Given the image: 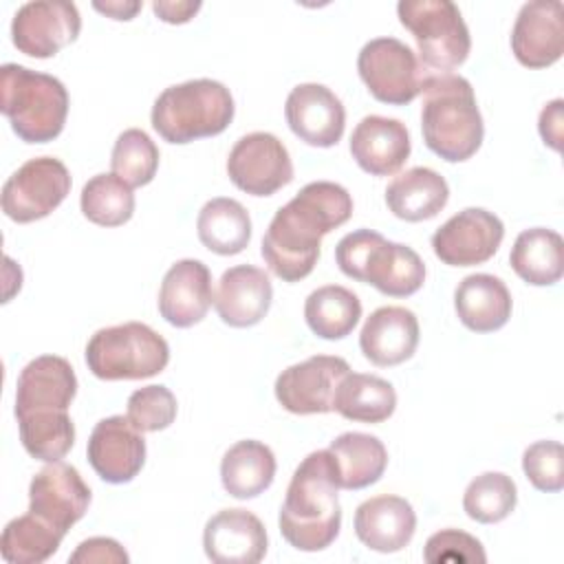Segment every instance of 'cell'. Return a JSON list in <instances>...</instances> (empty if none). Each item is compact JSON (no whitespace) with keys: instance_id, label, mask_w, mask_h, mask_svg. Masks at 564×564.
I'll return each mask as SVG.
<instances>
[{"instance_id":"836d02e7","label":"cell","mask_w":564,"mask_h":564,"mask_svg":"<svg viewBox=\"0 0 564 564\" xmlns=\"http://www.w3.org/2000/svg\"><path fill=\"white\" fill-rule=\"evenodd\" d=\"M64 535L29 511L4 527L0 551L9 564H40L57 553Z\"/></svg>"},{"instance_id":"1f68e13d","label":"cell","mask_w":564,"mask_h":564,"mask_svg":"<svg viewBox=\"0 0 564 564\" xmlns=\"http://www.w3.org/2000/svg\"><path fill=\"white\" fill-rule=\"evenodd\" d=\"M196 231L198 240L209 251L218 256H236L251 240V218L242 203L218 196L200 207Z\"/></svg>"},{"instance_id":"7a4b0ae2","label":"cell","mask_w":564,"mask_h":564,"mask_svg":"<svg viewBox=\"0 0 564 564\" xmlns=\"http://www.w3.org/2000/svg\"><path fill=\"white\" fill-rule=\"evenodd\" d=\"M339 482L328 449L311 452L293 471L278 524L282 538L297 551L315 553L335 542L341 529Z\"/></svg>"},{"instance_id":"ac0fdd59","label":"cell","mask_w":564,"mask_h":564,"mask_svg":"<svg viewBox=\"0 0 564 564\" xmlns=\"http://www.w3.org/2000/svg\"><path fill=\"white\" fill-rule=\"evenodd\" d=\"M511 51L527 68H546L564 53V4L531 0L518 11L511 29Z\"/></svg>"},{"instance_id":"44dd1931","label":"cell","mask_w":564,"mask_h":564,"mask_svg":"<svg viewBox=\"0 0 564 564\" xmlns=\"http://www.w3.org/2000/svg\"><path fill=\"white\" fill-rule=\"evenodd\" d=\"M205 555L216 564H256L267 553V531L247 509H223L203 531Z\"/></svg>"},{"instance_id":"7bdbcfd3","label":"cell","mask_w":564,"mask_h":564,"mask_svg":"<svg viewBox=\"0 0 564 564\" xmlns=\"http://www.w3.org/2000/svg\"><path fill=\"white\" fill-rule=\"evenodd\" d=\"M562 108H564V101H562V99H553V101H549V104L542 108L540 119H538V130H540L542 141H544L549 148L557 150V152H560V148H562V121H564Z\"/></svg>"},{"instance_id":"484cf974","label":"cell","mask_w":564,"mask_h":564,"mask_svg":"<svg viewBox=\"0 0 564 564\" xmlns=\"http://www.w3.org/2000/svg\"><path fill=\"white\" fill-rule=\"evenodd\" d=\"M454 308L460 324L474 333H494L511 317V293L491 273H471L454 291Z\"/></svg>"},{"instance_id":"ffe728a7","label":"cell","mask_w":564,"mask_h":564,"mask_svg":"<svg viewBox=\"0 0 564 564\" xmlns=\"http://www.w3.org/2000/svg\"><path fill=\"white\" fill-rule=\"evenodd\" d=\"M212 302V273L205 262L185 258L174 262L163 275L159 289V313L167 324L189 328L207 315Z\"/></svg>"},{"instance_id":"3957f363","label":"cell","mask_w":564,"mask_h":564,"mask_svg":"<svg viewBox=\"0 0 564 564\" xmlns=\"http://www.w3.org/2000/svg\"><path fill=\"white\" fill-rule=\"evenodd\" d=\"M421 93L425 145L449 163L471 159L482 143L485 123L469 79L454 73L425 75Z\"/></svg>"},{"instance_id":"52a82bcc","label":"cell","mask_w":564,"mask_h":564,"mask_svg":"<svg viewBox=\"0 0 564 564\" xmlns=\"http://www.w3.org/2000/svg\"><path fill=\"white\" fill-rule=\"evenodd\" d=\"M167 341L143 322L99 328L86 344V366L104 381L148 379L165 370Z\"/></svg>"},{"instance_id":"ee69618b","label":"cell","mask_w":564,"mask_h":564,"mask_svg":"<svg viewBox=\"0 0 564 564\" xmlns=\"http://www.w3.org/2000/svg\"><path fill=\"white\" fill-rule=\"evenodd\" d=\"M200 2H192V0H156L152 2L154 13L159 15V20L167 22V24H185L189 22L198 11H200Z\"/></svg>"},{"instance_id":"7402d4cb","label":"cell","mask_w":564,"mask_h":564,"mask_svg":"<svg viewBox=\"0 0 564 564\" xmlns=\"http://www.w3.org/2000/svg\"><path fill=\"white\" fill-rule=\"evenodd\" d=\"M412 150L405 123L392 117L368 115L350 134L355 163L372 176H390L403 167Z\"/></svg>"},{"instance_id":"277c9868","label":"cell","mask_w":564,"mask_h":564,"mask_svg":"<svg viewBox=\"0 0 564 564\" xmlns=\"http://www.w3.org/2000/svg\"><path fill=\"white\" fill-rule=\"evenodd\" d=\"M0 93V110L22 141L48 143L64 130L68 90L57 77L20 64H4Z\"/></svg>"},{"instance_id":"6da1fadb","label":"cell","mask_w":564,"mask_h":564,"mask_svg":"<svg viewBox=\"0 0 564 564\" xmlns=\"http://www.w3.org/2000/svg\"><path fill=\"white\" fill-rule=\"evenodd\" d=\"M352 198L348 189L333 181L304 185L271 218L260 253L280 280L300 282L317 264L322 238L348 223Z\"/></svg>"},{"instance_id":"9a60e30c","label":"cell","mask_w":564,"mask_h":564,"mask_svg":"<svg viewBox=\"0 0 564 564\" xmlns=\"http://www.w3.org/2000/svg\"><path fill=\"white\" fill-rule=\"evenodd\" d=\"M505 238L502 220L482 207H467L445 220L432 236L434 256L449 267L482 264Z\"/></svg>"},{"instance_id":"cb8c5ba5","label":"cell","mask_w":564,"mask_h":564,"mask_svg":"<svg viewBox=\"0 0 564 564\" xmlns=\"http://www.w3.org/2000/svg\"><path fill=\"white\" fill-rule=\"evenodd\" d=\"M419 346V319L405 306H381L372 311L359 333V348L375 366H399Z\"/></svg>"},{"instance_id":"d6986e66","label":"cell","mask_w":564,"mask_h":564,"mask_svg":"<svg viewBox=\"0 0 564 564\" xmlns=\"http://www.w3.org/2000/svg\"><path fill=\"white\" fill-rule=\"evenodd\" d=\"M284 117L291 132L308 145L330 148L346 128L341 99L324 84H297L284 104Z\"/></svg>"},{"instance_id":"8fae6325","label":"cell","mask_w":564,"mask_h":564,"mask_svg":"<svg viewBox=\"0 0 564 564\" xmlns=\"http://www.w3.org/2000/svg\"><path fill=\"white\" fill-rule=\"evenodd\" d=\"M82 15L68 0H33L18 7L11 20L13 46L37 59L57 55L77 40Z\"/></svg>"},{"instance_id":"9c48e42d","label":"cell","mask_w":564,"mask_h":564,"mask_svg":"<svg viewBox=\"0 0 564 564\" xmlns=\"http://www.w3.org/2000/svg\"><path fill=\"white\" fill-rule=\"evenodd\" d=\"M357 70L368 93L390 106H405L423 88V68L414 51L397 37L366 42L357 57Z\"/></svg>"},{"instance_id":"60d3db41","label":"cell","mask_w":564,"mask_h":564,"mask_svg":"<svg viewBox=\"0 0 564 564\" xmlns=\"http://www.w3.org/2000/svg\"><path fill=\"white\" fill-rule=\"evenodd\" d=\"M423 557L427 564H485L487 553L474 535L460 529H443L427 538Z\"/></svg>"},{"instance_id":"7c38bea8","label":"cell","mask_w":564,"mask_h":564,"mask_svg":"<svg viewBox=\"0 0 564 564\" xmlns=\"http://www.w3.org/2000/svg\"><path fill=\"white\" fill-rule=\"evenodd\" d=\"M227 174L238 189L251 196H271L293 181V163L275 134L249 132L231 148Z\"/></svg>"},{"instance_id":"2e32d148","label":"cell","mask_w":564,"mask_h":564,"mask_svg":"<svg viewBox=\"0 0 564 564\" xmlns=\"http://www.w3.org/2000/svg\"><path fill=\"white\" fill-rule=\"evenodd\" d=\"M90 505V487L79 471L62 460L42 467L29 485V511L66 533Z\"/></svg>"},{"instance_id":"e575fe53","label":"cell","mask_w":564,"mask_h":564,"mask_svg":"<svg viewBox=\"0 0 564 564\" xmlns=\"http://www.w3.org/2000/svg\"><path fill=\"white\" fill-rule=\"evenodd\" d=\"M82 214L99 227H119L134 214L132 187L117 174H95L82 187Z\"/></svg>"},{"instance_id":"4316f807","label":"cell","mask_w":564,"mask_h":564,"mask_svg":"<svg viewBox=\"0 0 564 564\" xmlns=\"http://www.w3.org/2000/svg\"><path fill=\"white\" fill-rule=\"evenodd\" d=\"M449 200L447 181L432 167H410L386 187L388 209L408 223L434 218Z\"/></svg>"},{"instance_id":"f1b7e54d","label":"cell","mask_w":564,"mask_h":564,"mask_svg":"<svg viewBox=\"0 0 564 564\" xmlns=\"http://www.w3.org/2000/svg\"><path fill=\"white\" fill-rule=\"evenodd\" d=\"M275 478V456L269 445L247 438L234 443L220 460V480L229 496L249 500L271 487Z\"/></svg>"},{"instance_id":"30bf717a","label":"cell","mask_w":564,"mask_h":564,"mask_svg":"<svg viewBox=\"0 0 564 564\" xmlns=\"http://www.w3.org/2000/svg\"><path fill=\"white\" fill-rule=\"evenodd\" d=\"M70 192V174L55 156L22 163L2 185V212L15 223H33L57 209Z\"/></svg>"},{"instance_id":"8992f818","label":"cell","mask_w":564,"mask_h":564,"mask_svg":"<svg viewBox=\"0 0 564 564\" xmlns=\"http://www.w3.org/2000/svg\"><path fill=\"white\" fill-rule=\"evenodd\" d=\"M236 112L229 88L216 79H189L167 86L152 106V128L167 143H189L227 130Z\"/></svg>"},{"instance_id":"d590c367","label":"cell","mask_w":564,"mask_h":564,"mask_svg":"<svg viewBox=\"0 0 564 564\" xmlns=\"http://www.w3.org/2000/svg\"><path fill=\"white\" fill-rule=\"evenodd\" d=\"M516 482L502 471H485L476 476L463 496L465 513L482 524H496L505 520L516 509Z\"/></svg>"},{"instance_id":"ba28073f","label":"cell","mask_w":564,"mask_h":564,"mask_svg":"<svg viewBox=\"0 0 564 564\" xmlns=\"http://www.w3.org/2000/svg\"><path fill=\"white\" fill-rule=\"evenodd\" d=\"M397 15L416 40L425 66L449 73L467 59L471 51L469 29L452 0H401Z\"/></svg>"},{"instance_id":"5b68a950","label":"cell","mask_w":564,"mask_h":564,"mask_svg":"<svg viewBox=\"0 0 564 564\" xmlns=\"http://www.w3.org/2000/svg\"><path fill=\"white\" fill-rule=\"evenodd\" d=\"M339 271L357 282L372 284L390 297H408L425 282L421 256L401 242H390L372 229L346 234L335 247Z\"/></svg>"},{"instance_id":"8d00e7d4","label":"cell","mask_w":564,"mask_h":564,"mask_svg":"<svg viewBox=\"0 0 564 564\" xmlns=\"http://www.w3.org/2000/svg\"><path fill=\"white\" fill-rule=\"evenodd\" d=\"M110 167L112 174H117L130 187L148 185L159 170V148L148 137V132L139 128H128L115 141Z\"/></svg>"},{"instance_id":"f546056e","label":"cell","mask_w":564,"mask_h":564,"mask_svg":"<svg viewBox=\"0 0 564 564\" xmlns=\"http://www.w3.org/2000/svg\"><path fill=\"white\" fill-rule=\"evenodd\" d=\"M509 262L527 284L551 286L564 273V240L546 227L524 229L511 247Z\"/></svg>"},{"instance_id":"83f0119b","label":"cell","mask_w":564,"mask_h":564,"mask_svg":"<svg viewBox=\"0 0 564 564\" xmlns=\"http://www.w3.org/2000/svg\"><path fill=\"white\" fill-rule=\"evenodd\" d=\"M328 452L335 460L341 489H366L375 485L388 467L386 445L366 432H344L330 441Z\"/></svg>"},{"instance_id":"f6af8a7d","label":"cell","mask_w":564,"mask_h":564,"mask_svg":"<svg viewBox=\"0 0 564 564\" xmlns=\"http://www.w3.org/2000/svg\"><path fill=\"white\" fill-rule=\"evenodd\" d=\"M93 7L99 11V13H104V15H108V18H112V20H132L134 15H137V11H141V7H143V2H137V0H110V2H93Z\"/></svg>"},{"instance_id":"d4e9b609","label":"cell","mask_w":564,"mask_h":564,"mask_svg":"<svg viewBox=\"0 0 564 564\" xmlns=\"http://www.w3.org/2000/svg\"><path fill=\"white\" fill-rule=\"evenodd\" d=\"M416 531V513L401 496H375L355 511V533L377 553H397L410 544Z\"/></svg>"},{"instance_id":"b9f144b4","label":"cell","mask_w":564,"mask_h":564,"mask_svg":"<svg viewBox=\"0 0 564 564\" xmlns=\"http://www.w3.org/2000/svg\"><path fill=\"white\" fill-rule=\"evenodd\" d=\"M128 553L112 538H88L68 557L73 564H128Z\"/></svg>"},{"instance_id":"e0dca14e","label":"cell","mask_w":564,"mask_h":564,"mask_svg":"<svg viewBox=\"0 0 564 564\" xmlns=\"http://www.w3.org/2000/svg\"><path fill=\"white\" fill-rule=\"evenodd\" d=\"M86 456L101 480L110 485L130 482L145 463L143 432L123 414L106 416L93 427Z\"/></svg>"},{"instance_id":"4fadbf2b","label":"cell","mask_w":564,"mask_h":564,"mask_svg":"<svg viewBox=\"0 0 564 564\" xmlns=\"http://www.w3.org/2000/svg\"><path fill=\"white\" fill-rule=\"evenodd\" d=\"M75 394L77 377L70 361L57 355H40L18 375L15 416L22 421L68 414Z\"/></svg>"},{"instance_id":"4dcf8cb0","label":"cell","mask_w":564,"mask_h":564,"mask_svg":"<svg viewBox=\"0 0 564 564\" xmlns=\"http://www.w3.org/2000/svg\"><path fill=\"white\" fill-rule=\"evenodd\" d=\"M397 392L390 381L377 375L348 372L337 383L333 410L348 421L381 423L394 414Z\"/></svg>"},{"instance_id":"ab89813d","label":"cell","mask_w":564,"mask_h":564,"mask_svg":"<svg viewBox=\"0 0 564 564\" xmlns=\"http://www.w3.org/2000/svg\"><path fill=\"white\" fill-rule=\"evenodd\" d=\"M522 471L529 482L546 494L564 487V447L560 441H535L522 454Z\"/></svg>"},{"instance_id":"5bb4252c","label":"cell","mask_w":564,"mask_h":564,"mask_svg":"<svg viewBox=\"0 0 564 564\" xmlns=\"http://www.w3.org/2000/svg\"><path fill=\"white\" fill-rule=\"evenodd\" d=\"M350 372L346 359L335 355H313L289 366L275 379V399L291 414L333 412L337 383Z\"/></svg>"},{"instance_id":"f35d334b","label":"cell","mask_w":564,"mask_h":564,"mask_svg":"<svg viewBox=\"0 0 564 564\" xmlns=\"http://www.w3.org/2000/svg\"><path fill=\"white\" fill-rule=\"evenodd\" d=\"M176 397L165 386H143L128 397V419L139 432H159L176 419Z\"/></svg>"},{"instance_id":"603a6c76","label":"cell","mask_w":564,"mask_h":564,"mask_svg":"<svg viewBox=\"0 0 564 564\" xmlns=\"http://www.w3.org/2000/svg\"><path fill=\"white\" fill-rule=\"evenodd\" d=\"M273 300L269 275L253 264L227 269L216 286L214 306L218 317L234 328H247L262 322Z\"/></svg>"},{"instance_id":"74e56055","label":"cell","mask_w":564,"mask_h":564,"mask_svg":"<svg viewBox=\"0 0 564 564\" xmlns=\"http://www.w3.org/2000/svg\"><path fill=\"white\" fill-rule=\"evenodd\" d=\"M18 425L20 441L35 460H62L75 445V425L68 414L53 419H24L18 421Z\"/></svg>"},{"instance_id":"d6a6232c","label":"cell","mask_w":564,"mask_h":564,"mask_svg":"<svg viewBox=\"0 0 564 564\" xmlns=\"http://www.w3.org/2000/svg\"><path fill=\"white\" fill-rule=\"evenodd\" d=\"M361 317L359 297L339 284H326L308 293L304 302V319L322 339H344L352 333Z\"/></svg>"}]
</instances>
